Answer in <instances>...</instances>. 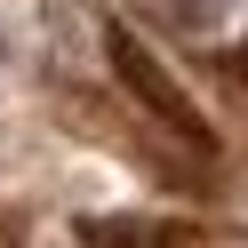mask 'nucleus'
<instances>
[{
  "mask_svg": "<svg viewBox=\"0 0 248 248\" xmlns=\"http://www.w3.org/2000/svg\"><path fill=\"white\" fill-rule=\"evenodd\" d=\"M104 40H112V64H120V80H128V88H136V96H144V104H152V112H160V120H176V128H192V104H184L176 88L160 80V64H152V56H144V40H136L128 24H112V32H104Z\"/></svg>",
  "mask_w": 248,
  "mask_h": 248,
  "instance_id": "f257e3e1",
  "label": "nucleus"
}]
</instances>
